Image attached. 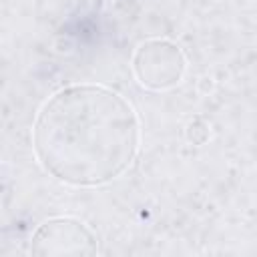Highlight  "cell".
<instances>
[{
  "mask_svg": "<svg viewBox=\"0 0 257 257\" xmlns=\"http://www.w3.org/2000/svg\"><path fill=\"white\" fill-rule=\"evenodd\" d=\"M141 122L135 106L102 84H68L38 110L32 149L40 167L70 187H100L135 161Z\"/></svg>",
  "mask_w": 257,
  "mask_h": 257,
  "instance_id": "cell-1",
  "label": "cell"
},
{
  "mask_svg": "<svg viewBox=\"0 0 257 257\" xmlns=\"http://www.w3.org/2000/svg\"><path fill=\"white\" fill-rule=\"evenodd\" d=\"M131 64L137 82L149 90H169L177 86L187 72V58L183 50L167 38L141 42Z\"/></svg>",
  "mask_w": 257,
  "mask_h": 257,
  "instance_id": "cell-2",
  "label": "cell"
},
{
  "mask_svg": "<svg viewBox=\"0 0 257 257\" xmlns=\"http://www.w3.org/2000/svg\"><path fill=\"white\" fill-rule=\"evenodd\" d=\"M30 253L38 257H82L98 253L92 229L74 217H52L36 227L30 237Z\"/></svg>",
  "mask_w": 257,
  "mask_h": 257,
  "instance_id": "cell-3",
  "label": "cell"
}]
</instances>
